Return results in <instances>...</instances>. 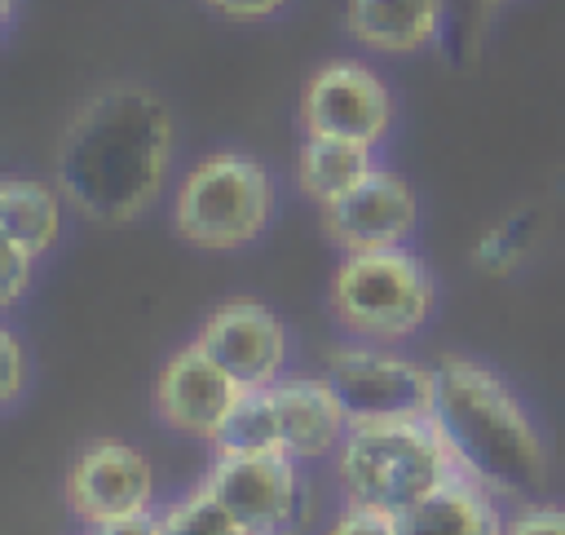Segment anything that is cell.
Here are the masks:
<instances>
[{"label": "cell", "mask_w": 565, "mask_h": 535, "mask_svg": "<svg viewBox=\"0 0 565 535\" xmlns=\"http://www.w3.org/2000/svg\"><path fill=\"white\" fill-rule=\"evenodd\" d=\"M172 115L150 88L93 93L66 124L57 146L62 195L97 225H128L168 186Z\"/></svg>", "instance_id": "obj_1"}, {"label": "cell", "mask_w": 565, "mask_h": 535, "mask_svg": "<svg viewBox=\"0 0 565 535\" xmlns=\"http://www.w3.org/2000/svg\"><path fill=\"white\" fill-rule=\"evenodd\" d=\"M433 371H437L433 420L441 424L463 469L481 478L490 491H508V495L539 491L547 478V447L521 398L508 389V380L463 354H441Z\"/></svg>", "instance_id": "obj_2"}, {"label": "cell", "mask_w": 565, "mask_h": 535, "mask_svg": "<svg viewBox=\"0 0 565 535\" xmlns=\"http://www.w3.org/2000/svg\"><path fill=\"white\" fill-rule=\"evenodd\" d=\"M455 473H468V469L433 416L353 424L335 451V482L344 504H362L388 517L411 513Z\"/></svg>", "instance_id": "obj_3"}, {"label": "cell", "mask_w": 565, "mask_h": 535, "mask_svg": "<svg viewBox=\"0 0 565 535\" xmlns=\"http://www.w3.org/2000/svg\"><path fill=\"white\" fill-rule=\"evenodd\" d=\"M274 221V177L256 155L212 150L177 186L172 230L203 252L256 243Z\"/></svg>", "instance_id": "obj_4"}, {"label": "cell", "mask_w": 565, "mask_h": 535, "mask_svg": "<svg viewBox=\"0 0 565 535\" xmlns=\"http://www.w3.org/2000/svg\"><path fill=\"white\" fill-rule=\"evenodd\" d=\"M437 283L411 248L344 252L331 274V314L358 340H406L428 323Z\"/></svg>", "instance_id": "obj_5"}, {"label": "cell", "mask_w": 565, "mask_h": 535, "mask_svg": "<svg viewBox=\"0 0 565 535\" xmlns=\"http://www.w3.org/2000/svg\"><path fill=\"white\" fill-rule=\"evenodd\" d=\"M327 380L340 394L349 424L428 420L437 407V371L384 340L335 345L327 358Z\"/></svg>", "instance_id": "obj_6"}, {"label": "cell", "mask_w": 565, "mask_h": 535, "mask_svg": "<svg viewBox=\"0 0 565 535\" xmlns=\"http://www.w3.org/2000/svg\"><path fill=\"white\" fill-rule=\"evenodd\" d=\"M203 486L247 535H296L309 513V482L300 460L282 451H221Z\"/></svg>", "instance_id": "obj_7"}, {"label": "cell", "mask_w": 565, "mask_h": 535, "mask_svg": "<svg viewBox=\"0 0 565 535\" xmlns=\"http://www.w3.org/2000/svg\"><path fill=\"white\" fill-rule=\"evenodd\" d=\"M300 124L309 137H340L380 146L393 124V97L384 80L362 62H327L300 97Z\"/></svg>", "instance_id": "obj_8"}, {"label": "cell", "mask_w": 565, "mask_h": 535, "mask_svg": "<svg viewBox=\"0 0 565 535\" xmlns=\"http://www.w3.org/2000/svg\"><path fill=\"white\" fill-rule=\"evenodd\" d=\"M243 398V385L199 345H181L154 376V411L168 429L199 438V442H221L234 407Z\"/></svg>", "instance_id": "obj_9"}, {"label": "cell", "mask_w": 565, "mask_h": 535, "mask_svg": "<svg viewBox=\"0 0 565 535\" xmlns=\"http://www.w3.org/2000/svg\"><path fill=\"white\" fill-rule=\"evenodd\" d=\"M66 504L88 531L132 517L154 504V469L137 447L119 438H97L71 460Z\"/></svg>", "instance_id": "obj_10"}, {"label": "cell", "mask_w": 565, "mask_h": 535, "mask_svg": "<svg viewBox=\"0 0 565 535\" xmlns=\"http://www.w3.org/2000/svg\"><path fill=\"white\" fill-rule=\"evenodd\" d=\"M243 389H265L274 380H282V363H287V332L282 318L260 305V301H221L199 336H194Z\"/></svg>", "instance_id": "obj_11"}, {"label": "cell", "mask_w": 565, "mask_h": 535, "mask_svg": "<svg viewBox=\"0 0 565 535\" xmlns=\"http://www.w3.org/2000/svg\"><path fill=\"white\" fill-rule=\"evenodd\" d=\"M415 217H419V199L411 181L388 168H371L344 199L322 208V225L344 252L406 248Z\"/></svg>", "instance_id": "obj_12"}, {"label": "cell", "mask_w": 565, "mask_h": 535, "mask_svg": "<svg viewBox=\"0 0 565 535\" xmlns=\"http://www.w3.org/2000/svg\"><path fill=\"white\" fill-rule=\"evenodd\" d=\"M269 407V429H274V451L309 464L322 455H335L340 442L349 438V411L331 380L322 376H282L260 389Z\"/></svg>", "instance_id": "obj_13"}, {"label": "cell", "mask_w": 565, "mask_h": 535, "mask_svg": "<svg viewBox=\"0 0 565 535\" xmlns=\"http://www.w3.org/2000/svg\"><path fill=\"white\" fill-rule=\"evenodd\" d=\"M397 526H402V535H503L508 517L499 513L494 491L481 478L455 473L446 486H437L411 513H402Z\"/></svg>", "instance_id": "obj_14"}, {"label": "cell", "mask_w": 565, "mask_h": 535, "mask_svg": "<svg viewBox=\"0 0 565 535\" xmlns=\"http://www.w3.org/2000/svg\"><path fill=\"white\" fill-rule=\"evenodd\" d=\"M446 0H349V31L380 53H415L441 35Z\"/></svg>", "instance_id": "obj_15"}, {"label": "cell", "mask_w": 565, "mask_h": 535, "mask_svg": "<svg viewBox=\"0 0 565 535\" xmlns=\"http://www.w3.org/2000/svg\"><path fill=\"white\" fill-rule=\"evenodd\" d=\"M0 230L4 243L22 248L26 256H44L62 234V199L53 186L31 177H4L0 181Z\"/></svg>", "instance_id": "obj_16"}, {"label": "cell", "mask_w": 565, "mask_h": 535, "mask_svg": "<svg viewBox=\"0 0 565 535\" xmlns=\"http://www.w3.org/2000/svg\"><path fill=\"white\" fill-rule=\"evenodd\" d=\"M371 168H375L371 164V146L340 141V137H309L305 133L300 155H296V181L318 208L344 199Z\"/></svg>", "instance_id": "obj_17"}, {"label": "cell", "mask_w": 565, "mask_h": 535, "mask_svg": "<svg viewBox=\"0 0 565 535\" xmlns=\"http://www.w3.org/2000/svg\"><path fill=\"white\" fill-rule=\"evenodd\" d=\"M163 517H168V535H247V531L212 500L207 486H199V491H190L185 500H177Z\"/></svg>", "instance_id": "obj_18"}, {"label": "cell", "mask_w": 565, "mask_h": 535, "mask_svg": "<svg viewBox=\"0 0 565 535\" xmlns=\"http://www.w3.org/2000/svg\"><path fill=\"white\" fill-rule=\"evenodd\" d=\"M327 535H402V526L388 513H375V508H362V504H344L335 513V522L327 526Z\"/></svg>", "instance_id": "obj_19"}, {"label": "cell", "mask_w": 565, "mask_h": 535, "mask_svg": "<svg viewBox=\"0 0 565 535\" xmlns=\"http://www.w3.org/2000/svg\"><path fill=\"white\" fill-rule=\"evenodd\" d=\"M503 535H565V508L556 504H530L508 517Z\"/></svg>", "instance_id": "obj_20"}, {"label": "cell", "mask_w": 565, "mask_h": 535, "mask_svg": "<svg viewBox=\"0 0 565 535\" xmlns=\"http://www.w3.org/2000/svg\"><path fill=\"white\" fill-rule=\"evenodd\" d=\"M0 354H4V402L13 407L22 398V389H26V349H22L13 327L0 332Z\"/></svg>", "instance_id": "obj_21"}, {"label": "cell", "mask_w": 565, "mask_h": 535, "mask_svg": "<svg viewBox=\"0 0 565 535\" xmlns=\"http://www.w3.org/2000/svg\"><path fill=\"white\" fill-rule=\"evenodd\" d=\"M0 265H4V310H13L18 301H22V292H26V283H31V270H35V256H26L22 248H13V243H4V256H0Z\"/></svg>", "instance_id": "obj_22"}, {"label": "cell", "mask_w": 565, "mask_h": 535, "mask_svg": "<svg viewBox=\"0 0 565 535\" xmlns=\"http://www.w3.org/2000/svg\"><path fill=\"white\" fill-rule=\"evenodd\" d=\"M93 535H168V517L154 513V508H141V513H132V517H119V522L97 526Z\"/></svg>", "instance_id": "obj_23"}, {"label": "cell", "mask_w": 565, "mask_h": 535, "mask_svg": "<svg viewBox=\"0 0 565 535\" xmlns=\"http://www.w3.org/2000/svg\"><path fill=\"white\" fill-rule=\"evenodd\" d=\"M216 13H225V18H269V13H278L287 0H207Z\"/></svg>", "instance_id": "obj_24"}, {"label": "cell", "mask_w": 565, "mask_h": 535, "mask_svg": "<svg viewBox=\"0 0 565 535\" xmlns=\"http://www.w3.org/2000/svg\"><path fill=\"white\" fill-rule=\"evenodd\" d=\"M84 535H93V531H84Z\"/></svg>", "instance_id": "obj_25"}]
</instances>
